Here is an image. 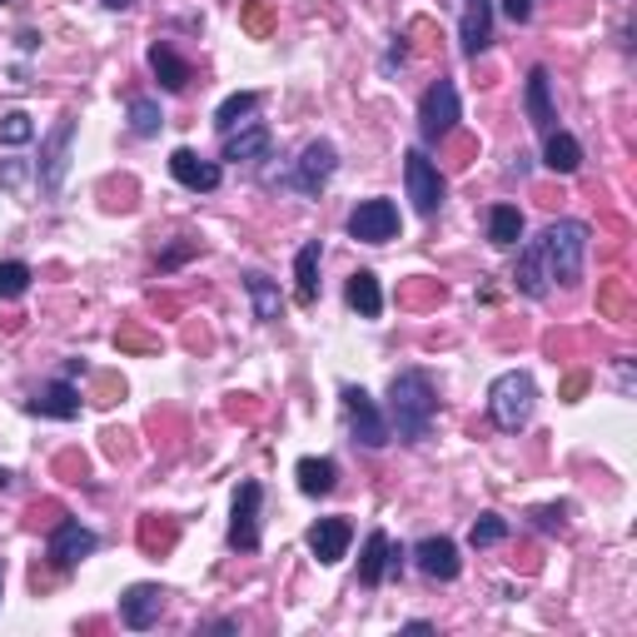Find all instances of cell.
<instances>
[{"mask_svg":"<svg viewBox=\"0 0 637 637\" xmlns=\"http://www.w3.org/2000/svg\"><path fill=\"white\" fill-rule=\"evenodd\" d=\"M588 260V225L583 219H553L538 239H528L519 254V270H513V284L528 299H543L553 284H572L583 274Z\"/></svg>","mask_w":637,"mask_h":637,"instance_id":"1","label":"cell"},{"mask_svg":"<svg viewBox=\"0 0 637 637\" xmlns=\"http://www.w3.org/2000/svg\"><path fill=\"white\" fill-rule=\"evenodd\" d=\"M439 419V389L423 368H399L389 384V429L403 443H423Z\"/></svg>","mask_w":637,"mask_h":637,"instance_id":"2","label":"cell"},{"mask_svg":"<svg viewBox=\"0 0 637 637\" xmlns=\"http://www.w3.org/2000/svg\"><path fill=\"white\" fill-rule=\"evenodd\" d=\"M533 403H538V389H533V374H523V368H508V374H498L493 389H488V413H493V423L503 433L528 429Z\"/></svg>","mask_w":637,"mask_h":637,"instance_id":"3","label":"cell"},{"mask_svg":"<svg viewBox=\"0 0 637 637\" xmlns=\"http://www.w3.org/2000/svg\"><path fill=\"white\" fill-rule=\"evenodd\" d=\"M70 145H76V115H60L55 130L41 140V164H35V180L45 195H60V184L70 174Z\"/></svg>","mask_w":637,"mask_h":637,"instance_id":"4","label":"cell"},{"mask_svg":"<svg viewBox=\"0 0 637 637\" xmlns=\"http://www.w3.org/2000/svg\"><path fill=\"white\" fill-rule=\"evenodd\" d=\"M454 125H458V90H454V80H433V86L423 90V100H419V135H423V145L448 140V135H454Z\"/></svg>","mask_w":637,"mask_h":637,"instance_id":"5","label":"cell"},{"mask_svg":"<svg viewBox=\"0 0 637 637\" xmlns=\"http://www.w3.org/2000/svg\"><path fill=\"white\" fill-rule=\"evenodd\" d=\"M344 413H349V429H354V443H364V448H384V443L394 439L389 419L378 413V403L368 399V389H359V384L344 389Z\"/></svg>","mask_w":637,"mask_h":637,"instance_id":"6","label":"cell"},{"mask_svg":"<svg viewBox=\"0 0 637 637\" xmlns=\"http://www.w3.org/2000/svg\"><path fill=\"white\" fill-rule=\"evenodd\" d=\"M334 170H339V150L329 140H314V145H304V155L294 160L289 184L299 190V195L319 200V195H325V184L334 180Z\"/></svg>","mask_w":637,"mask_h":637,"instance_id":"7","label":"cell"},{"mask_svg":"<svg viewBox=\"0 0 637 637\" xmlns=\"http://www.w3.org/2000/svg\"><path fill=\"white\" fill-rule=\"evenodd\" d=\"M403 180H409L413 209H419L423 219L439 215V209H443V174H439V164H433L423 150H409V155H403Z\"/></svg>","mask_w":637,"mask_h":637,"instance_id":"8","label":"cell"},{"mask_svg":"<svg viewBox=\"0 0 637 637\" xmlns=\"http://www.w3.org/2000/svg\"><path fill=\"white\" fill-rule=\"evenodd\" d=\"M349 235H354L359 244H389V239L399 235V209H394V200H364V205L349 215Z\"/></svg>","mask_w":637,"mask_h":637,"instance_id":"9","label":"cell"},{"mask_svg":"<svg viewBox=\"0 0 637 637\" xmlns=\"http://www.w3.org/2000/svg\"><path fill=\"white\" fill-rule=\"evenodd\" d=\"M260 503H264V488L249 478V484H239L235 493V523H229V548L239 553H254L260 548Z\"/></svg>","mask_w":637,"mask_h":637,"instance_id":"10","label":"cell"},{"mask_svg":"<svg viewBox=\"0 0 637 637\" xmlns=\"http://www.w3.org/2000/svg\"><path fill=\"white\" fill-rule=\"evenodd\" d=\"M95 548H100L95 533H90L80 519H66V523H55L50 543H45V558H50L55 568H76V562H86Z\"/></svg>","mask_w":637,"mask_h":637,"instance_id":"11","label":"cell"},{"mask_svg":"<svg viewBox=\"0 0 637 637\" xmlns=\"http://www.w3.org/2000/svg\"><path fill=\"white\" fill-rule=\"evenodd\" d=\"M164 613V588L160 583H135L120 593V623L130 627V633H145V627H155Z\"/></svg>","mask_w":637,"mask_h":637,"instance_id":"12","label":"cell"},{"mask_svg":"<svg viewBox=\"0 0 637 637\" xmlns=\"http://www.w3.org/2000/svg\"><path fill=\"white\" fill-rule=\"evenodd\" d=\"M413 562H419V572L433 578V583H454L458 572H464V558H458L454 538H423L419 548H413Z\"/></svg>","mask_w":637,"mask_h":637,"instance_id":"13","label":"cell"},{"mask_svg":"<svg viewBox=\"0 0 637 637\" xmlns=\"http://www.w3.org/2000/svg\"><path fill=\"white\" fill-rule=\"evenodd\" d=\"M488 41H493V0H464V21H458V50H464L468 60H478V55L488 50Z\"/></svg>","mask_w":637,"mask_h":637,"instance_id":"14","label":"cell"},{"mask_svg":"<svg viewBox=\"0 0 637 637\" xmlns=\"http://www.w3.org/2000/svg\"><path fill=\"white\" fill-rule=\"evenodd\" d=\"M170 174L184 184V190H195V195H209V190H219V180H225V170H219L215 160H205V155L195 150H174L170 155Z\"/></svg>","mask_w":637,"mask_h":637,"instance_id":"15","label":"cell"},{"mask_svg":"<svg viewBox=\"0 0 637 637\" xmlns=\"http://www.w3.org/2000/svg\"><path fill=\"white\" fill-rule=\"evenodd\" d=\"M349 543H354V523L349 519H319L309 528V553L325 568H334V562H344V553H349Z\"/></svg>","mask_w":637,"mask_h":637,"instance_id":"16","label":"cell"},{"mask_svg":"<svg viewBox=\"0 0 637 637\" xmlns=\"http://www.w3.org/2000/svg\"><path fill=\"white\" fill-rule=\"evenodd\" d=\"M31 413H41V419H80V389L70 384V378H50V384H41L31 399Z\"/></svg>","mask_w":637,"mask_h":637,"instance_id":"17","label":"cell"},{"mask_svg":"<svg viewBox=\"0 0 637 637\" xmlns=\"http://www.w3.org/2000/svg\"><path fill=\"white\" fill-rule=\"evenodd\" d=\"M523 105H528V125L538 135L558 130V110H553V95H548V70L533 66L528 70V90H523Z\"/></svg>","mask_w":637,"mask_h":637,"instance_id":"18","label":"cell"},{"mask_svg":"<svg viewBox=\"0 0 637 637\" xmlns=\"http://www.w3.org/2000/svg\"><path fill=\"white\" fill-rule=\"evenodd\" d=\"M244 294H249V309H254V319H260V325H280L284 294H280V284H274L270 274L244 270Z\"/></svg>","mask_w":637,"mask_h":637,"instance_id":"19","label":"cell"},{"mask_svg":"<svg viewBox=\"0 0 637 637\" xmlns=\"http://www.w3.org/2000/svg\"><path fill=\"white\" fill-rule=\"evenodd\" d=\"M150 70H155V80H160L170 95H180V90H190V80H195V70H190V60H180V55L170 50L164 41H155L150 45Z\"/></svg>","mask_w":637,"mask_h":637,"instance_id":"20","label":"cell"},{"mask_svg":"<svg viewBox=\"0 0 637 637\" xmlns=\"http://www.w3.org/2000/svg\"><path fill=\"white\" fill-rule=\"evenodd\" d=\"M274 150V135L264 125H239V130L225 135V160H270Z\"/></svg>","mask_w":637,"mask_h":637,"instance_id":"21","label":"cell"},{"mask_svg":"<svg viewBox=\"0 0 637 637\" xmlns=\"http://www.w3.org/2000/svg\"><path fill=\"white\" fill-rule=\"evenodd\" d=\"M543 164L553 174H578L583 170V145L572 140L568 130H548L543 135Z\"/></svg>","mask_w":637,"mask_h":637,"instance_id":"22","label":"cell"},{"mask_svg":"<svg viewBox=\"0 0 637 637\" xmlns=\"http://www.w3.org/2000/svg\"><path fill=\"white\" fill-rule=\"evenodd\" d=\"M319 260H325V244L309 239V244L299 249V260H294V299L299 304L319 299Z\"/></svg>","mask_w":637,"mask_h":637,"instance_id":"23","label":"cell"},{"mask_svg":"<svg viewBox=\"0 0 637 637\" xmlns=\"http://www.w3.org/2000/svg\"><path fill=\"white\" fill-rule=\"evenodd\" d=\"M344 299H349V309H354L359 319H378V309H384V289H378V274H374V270L349 274Z\"/></svg>","mask_w":637,"mask_h":637,"instance_id":"24","label":"cell"},{"mask_svg":"<svg viewBox=\"0 0 637 637\" xmlns=\"http://www.w3.org/2000/svg\"><path fill=\"white\" fill-rule=\"evenodd\" d=\"M389 578V533L384 528H374L364 538V558H359V583L364 588H378Z\"/></svg>","mask_w":637,"mask_h":637,"instance_id":"25","label":"cell"},{"mask_svg":"<svg viewBox=\"0 0 637 637\" xmlns=\"http://www.w3.org/2000/svg\"><path fill=\"white\" fill-rule=\"evenodd\" d=\"M294 478H299V493L325 498V493H334V484H339V464L334 458H299Z\"/></svg>","mask_w":637,"mask_h":637,"instance_id":"26","label":"cell"},{"mask_svg":"<svg viewBox=\"0 0 637 637\" xmlns=\"http://www.w3.org/2000/svg\"><path fill=\"white\" fill-rule=\"evenodd\" d=\"M488 239H493L498 249H513L523 239V215L519 205H493L488 209Z\"/></svg>","mask_w":637,"mask_h":637,"instance_id":"27","label":"cell"},{"mask_svg":"<svg viewBox=\"0 0 637 637\" xmlns=\"http://www.w3.org/2000/svg\"><path fill=\"white\" fill-rule=\"evenodd\" d=\"M260 110V95L254 90H239V95H229L225 105L215 110V130L219 135H229V130H239V125H249V115Z\"/></svg>","mask_w":637,"mask_h":637,"instance_id":"28","label":"cell"},{"mask_svg":"<svg viewBox=\"0 0 637 637\" xmlns=\"http://www.w3.org/2000/svg\"><path fill=\"white\" fill-rule=\"evenodd\" d=\"M160 125H164L160 105H155L150 95H130V130L140 135V140H150V135H160Z\"/></svg>","mask_w":637,"mask_h":637,"instance_id":"29","label":"cell"},{"mask_svg":"<svg viewBox=\"0 0 637 637\" xmlns=\"http://www.w3.org/2000/svg\"><path fill=\"white\" fill-rule=\"evenodd\" d=\"M25 289H31V264L0 260V299H21Z\"/></svg>","mask_w":637,"mask_h":637,"instance_id":"30","label":"cell"},{"mask_svg":"<svg viewBox=\"0 0 637 637\" xmlns=\"http://www.w3.org/2000/svg\"><path fill=\"white\" fill-rule=\"evenodd\" d=\"M508 538V519H498V513H484V519L468 528V543L474 548H493V543H503Z\"/></svg>","mask_w":637,"mask_h":637,"instance_id":"31","label":"cell"},{"mask_svg":"<svg viewBox=\"0 0 637 637\" xmlns=\"http://www.w3.org/2000/svg\"><path fill=\"white\" fill-rule=\"evenodd\" d=\"M35 140V125L25 110H11V115H0V145H25Z\"/></svg>","mask_w":637,"mask_h":637,"instance_id":"32","label":"cell"},{"mask_svg":"<svg viewBox=\"0 0 637 637\" xmlns=\"http://www.w3.org/2000/svg\"><path fill=\"white\" fill-rule=\"evenodd\" d=\"M195 249H200V239H180V244H170V249H164V254H160V274L180 270V264L190 260V254H195Z\"/></svg>","mask_w":637,"mask_h":637,"instance_id":"33","label":"cell"},{"mask_svg":"<svg viewBox=\"0 0 637 637\" xmlns=\"http://www.w3.org/2000/svg\"><path fill=\"white\" fill-rule=\"evenodd\" d=\"M562 519H568V508H533V523H538L543 533H558Z\"/></svg>","mask_w":637,"mask_h":637,"instance_id":"34","label":"cell"},{"mask_svg":"<svg viewBox=\"0 0 637 637\" xmlns=\"http://www.w3.org/2000/svg\"><path fill=\"white\" fill-rule=\"evenodd\" d=\"M503 15L513 25H528L533 21V0H503Z\"/></svg>","mask_w":637,"mask_h":637,"instance_id":"35","label":"cell"},{"mask_svg":"<svg viewBox=\"0 0 637 637\" xmlns=\"http://www.w3.org/2000/svg\"><path fill=\"white\" fill-rule=\"evenodd\" d=\"M205 633H239L235 617H215V623H205Z\"/></svg>","mask_w":637,"mask_h":637,"instance_id":"36","label":"cell"},{"mask_svg":"<svg viewBox=\"0 0 637 637\" xmlns=\"http://www.w3.org/2000/svg\"><path fill=\"white\" fill-rule=\"evenodd\" d=\"M0 184H11V190H15V184H21V170H15V164H5V170H0Z\"/></svg>","mask_w":637,"mask_h":637,"instance_id":"37","label":"cell"},{"mask_svg":"<svg viewBox=\"0 0 637 637\" xmlns=\"http://www.w3.org/2000/svg\"><path fill=\"white\" fill-rule=\"evenodd\" d=\"M100 5H105V11H130L135 0H100Z\"/></svg>","mask_w":637,"mask_h":637,"instance_id":"38","label":"cell"},{"mask_svg":"<svg viewBox=\"0 0 637 637\" xmlns=\"http://www.w3.org/2000/svg\"><path fill=\"white\" fill-rule=\"evenodd\" d=\"M11 484H15V474H11V468H0V493H5Z\"/></svg>","mask_w":637,"mask_h":637,"instance_id":"39","label":"cell"},{"mask_svg":"<svg viewBox=\"0 0 637 637\" xmlns=\"http://www.w3.org/2000/svg\"><path fill=\"white\" fill-rule=\"evenodd\" d=\"M0 588H5V572H0Z\"/></svg>","mask_w":637,"mask_h":637,"instance_id":"40","label":"cell"},{"mask_svg":"<svg viewBox=\"0 0 637 637\" xmlns=\"http://www.w3.org/2000/svg\"><path fill=\"white\" fill-rule=\"evenodd\" d=\"M0 5H5V0H0Z\"/></svg>","mask_w":637,"mask_h":637,"instance_id":"41","label":"cell"}]
</instances>
